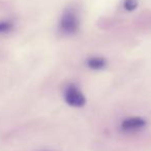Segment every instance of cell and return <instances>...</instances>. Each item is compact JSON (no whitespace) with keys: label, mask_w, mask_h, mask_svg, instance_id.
Returning a JSON list of instances; mask_svg holds the SVG:
<instances>
[{"label":"cell","mask_w":151,"mask_h":151,"mask_svg":"<svg viewBox=\"0 0 151 151\" xmlns=\"http://www.w3.org/2000/svg\"><path fill=\"white\" fill-rule=\"evenodd\" d=\"M139 4V0H124L123 6L126 11L132 12L138 7Z\"/></svg>","instance_id":"cell-6"},{"label":"cell","mask_w":151,"mask_h":151,"mask_svg":"<svg viewBox=\"0 0 151 151\" xmlns=\"http://www.w3.org/2000/svg\"><path fill=\"white\" fill-rule=\"evenodd\" d=\"M80 29V19L73 9H66L61 16L59 22V30L64 35H73L76 34Z\"/></svg>","instance_id":"cell-1"},{"label":"cell","mask_w":151,"mask_h":151,"mask_svg":"<svg viewBox=\"0 0 151 151\" xmlns=\"http://www.w3.org/2000/svg\"><path fill=\"white\" fill-rule=\"evenodd\" d=\"M65 103L73 108H82L86 105V97L76 84H68L63 93Z\"/></svg>","instance_id":"cell-2"},{"label":"cell","mask_w":151,"mask_h":151,"mask_svg":"<svg viewBox=\"0 0 151 151\" xmlns=\"http://www.w3.org/2000/svg\"><path fill=\"white\" fill-rule=\"evenodd\" d=\"M86 65L89 68L99 70V69H103L107 66V60L105 58H103V57H89L86 60Z\"/></svg>","instance_id":"cell-4"},{"label":"cell","mask_w":151,"mask_h":151,"mask_svg":"<svg viewBox=\"0 0 151 151\" xmlns=\"http://www.w3.org/2000/svg\"><path fill=\"white\" fill-rule=\"evenodd\" d=\"M14 28V24L9 21H1L0 22V33H7L12 31Z\"/></svg>","instance_id":"cell-5"},{"label":"cell","mask_w":151,"mask_h":151,"mask_svg":"<svg viewBox=\"0 0 151 151\" xmlns=\"http://www.w3.org/2000/svg\"><path fill=\"white\" fill-rule=\"evenodd\" d=\"M42 151H49V150H42Z\"/></svg>","instance_id":"cell-7"},{"label":"cell","mask_w":151,"mask_h":151,"mask_svg":"<svg viewBox=\"0 0 151 151\" xmlns=\"http://www.w3.org/2000/svg\"><path fill=\"white\" fill-rule=\"evenodd\" d=\"M146 126L145 119L141 117H129L121 122L120 129L123 132H136Z\"/></svg>","instance_id":"cell-3"}]
</instances>
